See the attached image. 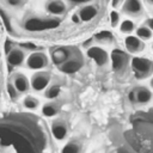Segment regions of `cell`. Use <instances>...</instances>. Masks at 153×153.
I'll use <instances>...</instances> for the list:
<instances>
[{
    "label": "cell",
    "instance_id": "17",
    "mask_svg": "<svg viewBox=\"0 0 153 153\" xmlns=\"http://www.w3.org/2000/svg\"><path fill=\"white\" fill-rule=\"evenodd\" d=\"M135 36H136L140 41L146 42V41H149V39L152 38V36H153V31L142 24V25L135 27Z\"/></svg>",
    "mask_w": 153,
    "mask_h": 153
},
{
    "label": "cell",
    "instance_id": "31",
    "mask_svg": "<svg viewBox=\"0 0 153 153\" xmlns=\"http://www.w3.org/2000/svg\"><path fill=\"white\" fill-rule=\"evenodd\" d=\"M143 2L147 4L148 6H152V5H153V0H143Z\"/></svg>",
    "mask_w": 153,
    "mask_h": 153
},
{
    "label": "cell",
    "instance_id": "1",
    "mask_svg": "<svg viewBox=\"0 0 153 153\" xmlns=\"http://www.w3.org/2000/svg\"><path fill=\"white\" fill-rule=\"evenodd\" d=\"M129 63H130V67H131V71L135 78L139 80L147 79L153 73V62L148 57L136 56V57H133L129 61Z\"/></svg>",
    "mask_w": 153,
    "mask_h": 153
},
{
    "label": "cell",
    "instance_id": "33",
    "mask_svg": "<svg viewBox=\"0 0 153 153\" xmlns=\"http://www.w3.org/2000/svg\"><path fill=\"white\" fill-rule=\"evenodd\" d=\"M117 153H129V152H127L126 149H123V148H120L118 151H117Z\"/></svg>",
    "mask_w": 153,
    "mask_h": 153
},
{
    "label": "cell",
    "instance_id": "32",
    "mask_svg": "<svg viewBox=\"0 0 153 153\" xmlns=\"http://www.w3.org/2000/svg\"><path fill=\"white\" fill-rule=\"evenodd\" d=\"M73 2H76V4H82V2H86L88 0H72Z\"/></svg>",
    "mask_w": 153,
    "mask_h": 153
},
{
    "label": "cell",
    "instance_id": "20",
    "mask_svg": "<svg viewBox=\"0 0 153 153\" xmlns=\"http://www.w3.org/2000/svg\"><path fill=\"white\" fill-rule=\"evenodd\" d=\"M120 31L122 33H126V35H130L131 32L135 31V27H136V24L134 23V20L131 19H124L120 23Z\"/></svg>",
    "mask_w": 153,
    "mask_h": 153
},
{
    "label": "cell",
    "instance_id": "26",
    "mask_svg": "<svg viewBox=\"0 0 153 153\" xmlns=\"http://www.w3.org/2000/svg\"><path fill=\"white\" fill-rule=\"evenodd\" d=\"M128 100L130 104H136V100H135V90H130L128 92Z\"/></svg>",
    "mask_w": 153,
    "mask_h": 153
},
{
    "label": "cell",
    "instance_id": "13",
    "mask_svg": "<svg viewBox=\"0 0 153 153\" xmlns=\"http://www.w3.org/2000/svg\"><path fill=\"white\" fill-rule=\"evenodd\" d=\"M12 85L18 91V93H26L30 90V81L27 76L23 73H16L12 79Z\"/></svg>",
    "mask_w": 153,
    "mask_h": 153
},
{
    "label": "cell",
    "instance_id": "28",
    "mask_svg": "<svg viewBox=\"0 0 153 153\" xmlns=\"http://www.w3.org/2000/svg\"><path fill=\"white\" fill-rule=\"evenodd\" d=\"M22 1H23V0H6V2H7L10 6H13V7L19 6V5L22 4Z\"/></svg>",
    "mask_w": 153,
    "mask_h": 153
},
{
    "label": "cell",
    "instance_id": "7",
    "mask_svg": "<svg viewBox=\"0 0 153 153\" xmlns=\"http://www.w3.org/2000/svg\"><path fill=\"white\" fill-rule=\"evenodd\" d=\"M25 59H26L25 51L19 47H13L6 55L7 63L12 67H20L25 62Z\"/></svg>",
    "mask_w": 153,
    "mask_h": 153
},
{
    "label": "cell",
    "instance_id": "27",
    "mask_svg": "<svg viewBox=\"0 0 153 153\" xmlns=\"http://www.w3.org/2000/svg\"><path fill=\"white\" fill-rule=\"evenodd\" d=\"M123 1H124V0H111V6H112V8H117V7L122 6Z\"/></svg>",
    "mask_w": 153,
    "mask_h": 153
},
{
    "label": "cell",
    "instance_id": "2",
    "mask_svg": "<svg viewBox=\"0 0 153 153\" xmlns=\"http://www.w3.org/2000/svg\"><path fill=\"white\" fill-rule=\"evenodd\" d=\"M109 61L111 62V67L115 73H122V72H126L130 59H129V55L123 50L115 49L112 50L111 55H109Z\"/></svg>",
    "mask_w": 153,
    "mask_h": 153
},
{
    "label": "cell",
    "instance_id": "18",
    "mask_svg": "<svg viewBox=\"0 0 153 153\" xmlns=\"http://www.w3.org/2000/svg\"><path fill=\"white\" fill-rule=\"evenodd\" d=\"M23 106L29 111H35L39 108V99L33 96H26L23 99Z\"/></svg>",
    "mask_w": 153,
    "mask_h": 153
},
{
    "label": "cell",
    "instance_id": "19",
    "mask_svg": "<svg viewBox=\"0 0 153 153\" xmlns=\"http://www.w3.org/2000/svg\"><path fill=\"white\" fill-rule=\"evenodd\" d=\"M81 152V143L79 141H69L63 145L61 148V153H80Z\"/></svg>",
    "mask_w": 153,
    "mask_h": 153
},
{
    "label": "cell",
    "instance_id": "24",
    "mask_svg": "<svg viewBox=\"0 0 153 153\" xmlns=\"http://www.w3.org/2000/svg\"><path fill=\"white\" fill-rule=\"evenodd\" d=\"M6 91H7L8 97H10L12 100H17V99L19 98V93H18V91L14 88V86L12 85V82H7V85H6Z\"/></svg>",
    "mask_w": 153,
    "mask_h": 153
},
{
    "label": "cell",
    "instance_id": "11",
    "mask_svg": "<svg viewBox=\"0 0 153 153\" xmlns=\"http://www.w3.org/2000/svg\"><path fill=\"white\" fill-rule=\"evenodd\" d=\"M45 10L51 16H63L67 12V5L63 0H48L45 4Z\"/></svg>",
    "mask_w": 153,
    "mask_h": 153
},
{
    "label": "cell",
    "instance_id": "15",
    "mask_svg": "<svg viewBox=\"0 0 153 153\" xmlns=\"http://www.w3.org/2000/svg\"><path fill=\"white\" fill-rule=\"evenodd\" d=\"M78 14L81 22H91L98 14V7L94 5H84L80 7Z\"/></svg>",
    "mask_w": 153,
    "mask_h": 153
},
{
    "label": "cell",
    "instance_id": "5",
    "mask_svg": "<svg viewBox=\"0 0 153 153\" xmlns=\"http://www.w3.org/2000/svg\"><path fill=\"white\" fill-rule=\"evenodd\" d=\"M86 55L98 66V67H104L109 63V54L108 51L98 45H91L86 50Z\"/></svg>",
    "mask_w": 153,
    "mask_h": 153
},
{
    "label": "cell",
    "instance_id": "22",
    "mask_svg": "<svg viewBox=\"0 0 153 153\" xmlns=\"http://www.w3.org/2000/svg\"><path fill=\"white\" fill-rule=\"evenodd\" d=\"M94 39H96L97 42H99V43L109 44V43L112 42V35H111V32H109V31H102V32H99V33L96 35Z\"/></svg>",
    "mask_w": 153,
    "mask_h": 153
},
{
    "label": "cell",
    "instance_id": "3",
    "mask_svg": "<svg viewBox=\"0 0 153 153\" xmlns=\"http://www.w3.org/2000/svg\"><path fill=\"white\" fill-rule=\"evenodd\" d=\"M25 65L29 69L33 71H42L49 65V57L43 51H32L25 59Z\"/></svg>",
    "mask_w": 153,
    "mask_h": 153
},
{
    "label": "cell",
    "instance_id": "6",
    "mask_svg": "<svg viewBox=\"0 0 153 153\" xmlns=\"http://www.w3.org/2000/svg\"><path fill=\"white\" fill-rule=\"evenodd\" d=\"M122 13L131 17V18H139L143 14V4L141 0H124L121 6Z\"/></svg>",
    "mask_w": 153,
    "mask_h": 153
},
{
    "label": "cell",
    "instance_id": "8",
    "mask_svg": "<svg viewBox=\"0 0 153 153\" xmlns=\"http://www.w3.org/2000/svg\"><path fill=\"white\" fill-rule=\"evenodd\" d=\"M50 131L55 140L62 141L68 135V126L62 120H55V121H53V123L50 126Z\"/></svg>",
    "mask_w": 153,
    "mask_h": 153
},
{
    "label": "cell",
    "instance_id": "34",
    "mask_svg": "<svg viewBox=\"0 0 153 153\" xmlns=\"http://www.w3.org/2000/svg\"><path fill=\"white\" fill-rule=\"evenodd\" d=\"M109 153H114V152H109Z\"/></svg>",
    "mask_w": 153,
    "mask_h": 153
},
{
    "label": "cell",
    "instance_id": "30",
    "mask_svg": "<svg viewBox=\"0 0 153 153\" xmlns=\"http://www.w3.org/2000/svg\"><path fill=\"white\" fill-rule=\"evenodd\" d=\"M143 25L145 26H147L148 29H151V30H153V24H152V18H147V20L143 23Z\"/></svg>",
    "mask_w": 153,
    "mask_h": 153
},
{
    "label": "cell",
    "instance_id": "25",
    "mask_svg": "<svg viewBox=\"0 0 153 153\" xmlns=\"http://www.w3.org/2000/svg\"><path fill=\"white\" fill-rule=\"evenodd\" d=\"M19 48H26V49H30V50H33V51H37V45L32 44V43H23L19 45Z\"/></svg>",
    "mask_w": 153,
    "mask_h": 153
},
{
    "label": "cell",
    "instance_id": "4",
    "mask_svg": "<svg viewBox=\"0 0 153 153\" xmlns=\"http://www.w3.org/2000/svg\"><path fill=\"white\" fill-rule=\"evenodd\" d=\"M50 80H51L50 73L44 72V71H37L31 75L30 88H32L36 92H42L49 86Z\"/></svg>",
    "mask_w": 153,
    "mask_h": 153
},
{
    "label": "cell",
    "instance_id": "9",
    "mask_svg": "<svg viewBox=\"0 0 153 153\" xmlns=\"http://www.w3.org/2000/svg\"><path fill=\"white\" fill-rule=\"evenodd\" d=\"M124 47L126 50L130 54H139L141 51H143L146 44L145 42L140 41L135 35H128L124 38Z\"/></svg>",
    "mask_w": 153,
    "mask_h": 153
},
{
    "label": "cell",
    "instance_id": "29",
    "mask_svg": "<svg viewBox=\"0 0 153 153\" xmlns=\"http://www.w3.org/2000/svg\"><path fill=\"white\" fill-rule=\"evenodd\" d=\"M72 22H73L74 24H80V23H81V20H80V18H79V14H78V13H73V14H72Z\"/></svg>",
    "mask_w": 153,
    "mask_h": 153
},
{
    "label": "cell",
    "instance_id": "12",
    "mask_svg": "<svg viewBox=\"0 0 153 153\" xmlns=\"http://www.w3.org/2000/svg\"><path fill=\"white\" fill-rule=\"evenodd\" d=\"M72 53L68 48H65V47H59V48H55L53 51H51V61L55 66H61L63 62H66L69 57H71Z\"/></svg>",
    "mask_w": 153,
    "mask_h": 153
},
{
    "label": "cell",
    "instance_id": "14",
    "mask_svg": "<svg viewBox=\"0 0 153 153\" xmlns=\"http://www.w3.org/2000/svg\"><path fill=\"white\" fill-rule=\"evenodd\" d=\"M135 90V100L139 105H147L152 100V91L146 86H139Z\"/></svg>",
    "mask_w": 153,
    "mask_h": 153
},
{
    "label": "cell",
    "instance_id": "23",
    "mask_svg": "<svg viewBox=\"0 0 153 153\" xmlns=\"http://www.w3.org/2000/svg\"><path fill=\"white\" fill-rule=\"evenodd\" d=\"M109 19H110V25H111V27H116V26H118L120 23H121V16H120V13H118L116 10H112V11L110 12Z\"/></svg>",
    "mask_w": 153,
    "mask_h": 153
},
{
    "label": "cell",
    "instance_id": "10",
    "mask_svg": "<svg viewBox=\"0 0 153 153\" xmlns=\"http://www.w3.org/2000/svg\"><path fill=\"white\" fill-rule=\"evenodd\" d=\"M81 67H82V60L79 56L76 57V56L71 55V57L60 66V71L66 74H73L78 72Z\"/></svg>",
    "mask_w": 153,
    "mask_h": 153
},
{
    "label": "cell",
    "instance_id": "21",
    "mask_svg": "<svg viewBox=\"0 0 153 153\" xmlns=\"http://www.w3.org/2000/svg\"><path fill=\"white\" fill-rule=\"evenodd\" d=\"M60 93H61V86L57 84H53L44 90V97L47 99H50V100L57 98L60 96Z\"/></svg>",
    "mask_w": 153,
    "mask_h": 153
},
{
    "label": "cell",
    "instance_id": "16",
    "mask_svg": "<svg viewBox=\"0 0 153 153\" xmlns=\"http://www.w3.org/2000/svg\"><path fill=\"white\" fill-rule=\"evenodd\" d=\"M59 111H60V109H59L57 104H55V103H53V102L45 103V104H43L42 108H41L42 115H43L44 117H49V118L56 116V115L59 114Z\"/></svg>",
    "mask_w": 153,
    "mask_h": 153
}]
</instances>
